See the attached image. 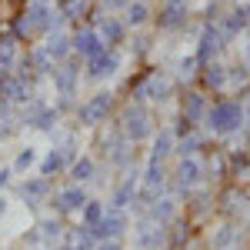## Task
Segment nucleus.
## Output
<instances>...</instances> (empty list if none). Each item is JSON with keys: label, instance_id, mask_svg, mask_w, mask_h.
<instances>
[{"label": "nucleus", "instance_id": "obj_13", "mask_svg": "<svg viewBox=\"0 0 250 250\" xmlns=\"http://www.w3.org/2000/svg\"><path fill=\"white\" fill-rule=\"evenodd\" d=\"M87 204V190H83V184H67V187H60V190L50 193V200H47V207L57 213V217H70V213H80V207Z\"/></svg>", "mask_w": 250, "mask_h": 250}, {"label": "nucleus", "instance_id": "obj_26", "mask_svg": "<svg viewBox=\"0 0 250 250\" xmlns=\"http://www.w3.org/2000/svg\"><path fill=\"white\" fill-rule=\"evenodd\" d=\"M154 3L150 0H130L124 10H120V17H124V23L130 27V30H140V27H150L154 23Z\"/></svg>", "mask_w": 250, "mask_h": 250}, {"label": "nucleus", "instance_id": "obj_29", "mask_svg": "<svg viewBox=\"0 0 250 250\" xmlns=\"http://www.w3.org/2000/svg\"><path fill=\"white\" fill-rule=\"evenodd\" d=\"M140 184L144 187H154V190H167L170 184V170H167V160H150L140 167Z\"/></svg>", "mask_w": 250, "mask_h": 250}, {"label": "nucleus", "instance_id": "obj_41", "mask_svg": "<svg viewBox=\"0 0 250 250\" xmlns=\"http://www.w3.org/2000/svg\"><path fill=\"white\" fill-rule=\"evenodd\" d=\"M94 250H127V247H124V237H107V240H97Z\"/></svg>", "mask_w": 250, "mask_h": 250}, {"label": "nucleus", "instance_id": "obj_40", "mask_svg": "<svg viewBox=\"0 0 250 250\" xmlns=\"http://www.w3.org/2000/svg\"><path fill=\"white\" fill-rule=\"evenodd\" d=\"M104 213H107V204H104V200H94V197H87V204L80 207V220L94 227V224L100 220V217H104Z\"/></svg>", "mask_w": 250, "mask_h": 250}, {"label": "nucleus", "instance_id": "obj_8", "mask_svg": "<svg viewBox=\"0 0 250 250\" xmlns=\"http://www.w3.org/2000/svg\"><path fill=\"white\" fill-rule=\"evenodd\" d=\"M124 60H127L124 47H104L97 57L83 60V80L87 83H104V80L117 77L124 70Z\"/></svg>", "mask_w": 250, "mask_h": 250}, {"label": "nucleus", "instance_id": "obj_28", "mask_svg": "<svg viewBox=\"0 0 250 250\" xmlns=\"http://www.w3.org/2000/svg\"><path fill=\"white\" fill-rule=\"evenodd\" d=\"M154 34L157 30H150V27L130 30V37H127V43H124V50L130 54V60H147L150 54H154Z\"/></svg>", "mask_w": 250, "mask_h": 250}, {"label": "nucleus", "instance_id": "obj_17", "mask_svg": "<svg viewBox=\"0 0 250 250\" xmlns=\"http://www.w3.org/2000/svg\"><path fill=\"white\" fill-rule=\"evenodd\" d=\"M137 187H140V167H137V164H127V167H124V177L117 180V187H114L110 207L130 210V204H134V197H137Z\"/></svg>", "mask_w": 250, "mask_h": 250}, {"label": "nucleus", "instance_id": "obj_31", "mask_svg": "<svg viewBox=\"0 0 250 250\" xmlns=\"http://www.w3.org/2000/svg\"><path fill=\"white\" fill-rule=\"evenodd\" d=\"M224 157H227V177H233V180H244V177H250V147H247V144H237V147H230Z\"/></svg>", "mask_w": 250, "mask_h": 250}, {"label": "nucleus", "instance_id": "obj_42", "mask_svg": "<svg viewBox=\"0 0 250 250\" xmlns=\"http://www.w3.org/2000/svg\"><path fill=\"white\" fill-rule=\"evenodd\" d=\"M97 3H100L104 10H110V14H120V10H124L130 0H97Z\"/></svg>", "mask_w": 250, "mask_h": 250}, {"label": "nucleus", "instance_id": "obj_39", "mask_svg": "<svg viewBox=\"0 0 250 250\" xmlns=\"http://www.w3.org/2000/svg\"><path fill=\"white\" fill-rule=\"evenodd\" d=\"M40 164V150L37 147H20L17 157H14V164H10V170L14 173H27L30 167H37Z\"/></svg>", "mask_w": 250, "mask_h": 250}, {"label": "nucleus", "instance_id": "obj_14", "mask_svg": "<svg viewBox=\"0 0 250 250\" xmlns=\"http://www.w3.org/2000/svg\"><path fill=\"white\" fill-rule=\"evenodd\" d=\"M70 43H74V57H80V60L97 57V54L107 47V43L100 40V34H97V27H87V23L70 27Z\"/></svg>", "mask_w": 250, "mask_h": 250}, {"label": "nucleus", "instance_id": "obj_44", "mask_svg": "<svg viewBox=\"0 0 250 250\" xmlns=\"http://www.w3.org/2000/svg\"><path fill=\"white\" fill-rule=\"evenodd\" d=\"M3 213H7V200L0 197V217H3Z\"/></svg>", "mask_w": 250, "mask_h": 250}, {"label": "nucleus", "instance_id": "obj_18", "mask_svg": "<svg viewBox=\"0 0 250 250\" xmlns=\"http://www.w3.org/2000/svg\"><path fill=\"white\" fill-rule=\"evenodd\" d=\"M244 237H247V233H244V224L233 220V217H227V220L210 233V250H240Z\"/></svg>", "mask_w": 250, "mask_h": 250}, {"label": "nucleus", "instance_id": "obj_25", "mask_svg": "<svg viewBox=\"0 0 250 250\" xmlns=\"http://www.w3.org/2000/svg\"><path fill=\"white\" fill-rule=\"evenodd\" d=\"M40 43H43V50L54 57V63H60V60H67L70 54H74V43H70V27H54L47 37H40Z\"/></svg>", "mask_w": 250, "mask_h": 250}, {"label": "nucleus", "instance_id": "obj_2", "mask_svg": "<svg viewBox=\"0 0 250 250\" xmlns=\"http://www.w3.org/2000/svg\"><path fill=\"white\" fill-rule=\"evenodd\" d=\"M117 127L124 130V137L130 140V144H144V140H150L157 130V117H154V107L150 104H144V100H134V97H127L124 104H117Z\"/></svg>", "mask_w": 250, "mask_h": 250}, {"label": "nucleus", "instance_id": "obj_10", "mask_svg": "<svg viewBox=\"0 0 250 250\" xmlns=\"http://www.w3.org/2000/svg\"><path fill=\"white\" fill-rule=\"evenodd\" d=\"M80 80H83V60L74 57V54L67 60H60V63H54V70H50V83H54L57 97H77Z\"/></svg>", "mask_w": 250, "mask_h": 250}, {"label": "nucleus", "instance_id": "obj_36", "mask_svg": "<svg viewBox=\"0 0 250 250\" xmlns=\"http://www.w3.org/2000/svg\"><path fill=\"white\" fill-rule=\"evenodd\" d=\"M200 67H204V63H200L197 54L190 50V54H184V57L177 60V67H173L177 74H173V80L184 83V87H190V83H197V77H200Z\"/></svg>", "mask_w": 250, "mask_h": 250}, {"label": "nucleus", "instance_id": "obj_11", "mask_svg": "<svg viewBox=\"0 0 250 250\" xmlns=\"http://www.w3.org/2000/svg\"><path fill=\"white\" fill-rule=\"evenodd\" d=\"M207 107H210V97H207L204 87H193V83H190V87H184V94L177 97V114L184 117L187 124H193V127L204 124Z\"/></svg>", "mask_w": 250, "mask_h": 250}, {"label": "nucleus", "instance_id": "obj_27", "mask_svg": "<svg viewBox=\"0 0 250 250\" xmlns=\"http://www.w3.org/2000/svg\"><path fill=\"white\" fill-rule=\"evenodd\" d=\"M70 160H74V157L67 154V147H63V144H57V147H50L47 154L40 157L37 167H40V173H43V177H50V180H54V177H60V173H67Z\"/></svg>", "mask_w": 250, "mask_h": 250}, {"label": "nucleus", "instance_id": "obj_33", "mask_svg": "<svg viewBox=\"0 0 250 250\" xmlns=\"http://www.w3.org/2000/svg\"><path fill=\"white\" fill-rule=\"evenodd\" d=\"M63 244L74 247V250H94L97 247V233H94L90 224L80 220V227H67V230H63Z\"/></svg>", "mask_w": 250, "mask_h": 250}, {"label": "nucleus", "instance_id": "obj_12", "mask_svg": "<svg viewBox=\"0 0 250 250\" xmlns=\"http://www.w3.org/2000/svg\"><path fill=\"white\" fill-rule=\"evenodd\" d=\"M134 247H150V250H160L164 244H167V227L160 224V220H154L150 213H137L134 220Z\"/></svg>", "mask_w": 250, "mask_h": 250}, {"label": "nucleus", "instance_id": "obj_30", "mask_svg": "<svg viewBox=\"0 0 250 250\" xmlns=\"http://www.w3.org/2000/svg\"><path fill=\"white\" fill-rule=\"evenodd\" d=\"M144 213H150L154 220H160V224L167 227L173 217H180V197H177V193H160V197H157Z\"/></svg>", "mask_w": 250, "mask_h": 250}, {"label": "nucleus", "instance_id": "obj_4", "mask_svg": "<svg viewBox=\"0 0 250 250\" xmlns=\"http://www.w3.org/2000/svg\"><path fill=\"white\" fill-rule=\"evenodd\" d=\"M114 114H117V94L114 90H94L83 104H77L74 120H77L80 130H97L107 120H114Z\"/></svg>", "mask_w": 250, "mask_h": 250}, {"label": "nucleus", "instance_id": "obj_6", "mask_svg": "<svg viewBox=\"0 0 250 250\" xmlns=\"http://www.w3.org/2000/svg\"><path fill=\"white\" fill-rule=\"evenodd\" d=\"M204 180H207V170H204V160H200V157H177L167 187H170V193H177L180 200H187L193 190L204 187Z\"/></svg>", "mask_w": 250, "mask_h": 250}, {"label": "nucleus", "instance_id": "obj_19", "mask_svg": "<svg viewBox=\"0 0 250 250\" xmlns=\"http://www.w3.org/2000/svg\"><path fill=\"white\" fill-rule=\"evenodd\" d=\"M217 210L224 213V217H233V220H240V213L250 210V193L240 187V184H233L227 190H220L217 197Z\"/></svg>", "mask_w": 250, "mask_h": 250}, {"label": "nucleus", "instance_id": "obj_1", "mask_svg": "<svg viewBox=\"0 0 250 250\" xmlns=\"http://www.w3.org/2000/svg\"><path fill=\"white\" fill-rule=\"evenodd\" d=\"M204 130L210 137H233L240 130H247V110H244V100L240 97H220L213 100L204 114Z\"/></svg>", "mask_w": 250, "mask_h": 250}, {"label": "nucleus", "instance_id": "obj_47", "mask_svg": "<svg viewBox=\"0 0 250 250\" xmlns=\"http://www.w3.org/2000/svg\"><path fill=\"white\" fill-rule=\"evenodd\" d=\"M134 250H150V247H134Z\"/></svg>", "mask_w": 250, "mask_h": 250}, {"label": "nucleus", "instance_id": "obj_3", "mask_svg": "<svg viewBox=\"0 0 250 250\" xmlns=\"http://www.w3.org/2000/svg\"><path fill=\"white\" fill-rule=\"evenodd\" d=\"M177 80L173 74L167 70H144L137 80H130V87H127V94L134 97V100H144V104H150V107H167L173 97H177Z\"/></svg>", "mask_w": 250, "mask_h": 250}, {"label": "nucleus", "instance_id": "obj_45", "mask_svg": "<svg viewBox=\"0 0 250 250\" xmlns=\"http://www.w3.org/2000/svg\"><path fill=\"white\" fill-rule=\"evenodd\" d=\"M244 60H247V63H250V43H247V47H244Z\"/></svg>", "mask_w": 250, "mask_h": 250}, {"label": "nucleus", "instance_id": "obj_22", "mask_svg": "<svg viewBox=\"0 0 250 250\" xmlns=\"http://www.w3.org/2000/svg\"><path fill=\"white\" fill-rule=\"evenodd\" d=\"M197 83H200L207 94H227V60H210V63H204Z\"/></svg>", "mask_w": 250, "mask_h": 250}, {"label": "nucleus", "instance_id": "obj_5", "mask_svg": "<svg viewBox=\"0 0 250 250\" xmlns=\"http://www.w3.org/2000/svg\"><path fill=\"white\" fill-rule=\"evenodd\" d=\"M17 117H20V127H30V130H40V134H54L60 124H63L60 110L40 94H34L27 104H20Z\"/></svg>", "mask_w": 250, "mask_h": 250}, {"label": "nucleus", "instance_id": "obj_46", "mask_svg": "<svg viewBox=\"0 0 250 250\" xmlns=\"http://www.w3.org/2000/svg\"><path fill=\"white\" fill-rule=\"evenodd\" d=\"M170 3H190V0H170Z\"/></svg>", "mask_w": 250, "mask_h": 250}, {"label": "nucleus", "instance_id": "obj_49", "mask_svg": "<svg viewBox=\"0 0 250 250\" xmlns=\"http://www.w3.org/2000/svg\"><path fill=\"white\" fill-rule=\"evenodd\" d=\"M247 94H250V90H247Z\"/></svg>", "mask_w": 250, "mask_h": 250}, {"label": "nucleus", "instance_id": "obj_34", "mask_svg": "<svg viewBox=\"0 0 250 250\" xmlns=\"http://www.w3.org/2000/svg\"><path fill=\"white\" fill-rule=\"evenodd\" d=\"M67 177L74 180V184H90L97 177V157L90 154H77L70 160V167H67Z\"/></svg>", "mask_w": 250, "mask_h": 250}, {"label": "nucleus", "instance_id": "obj_37", "mask_svg": "<svg viewBox=\"0 0 250 250\" xmlns=\"http://www.w3.org/2000/svg\"><path fill=\"white\" fill-rule=\"evenodd\" d=\"M227 90L240 97V90L247 94L250 90V63L247 60H237V63H227Z\"/></svg>", "mask_w": 250, "mask_h": 250}, {"label": "nucleus", "instance_id": "obj_48", "mask_svg": "<svg viewBox=\"0 0 250 250\" xmlns=\"http://www.w3.org/2000/svg\"><path fill=\"white\" fill-rule=\"evenodd\" d=\"M23 3H27V0H23Z\"/></svg>", "mask_w": 250, "mask_h": 250}, {"label": "nucleus", "instance_id": "obj_32", "mask_svg": "<svg viewBox=\"0 0 250 250\" xmlns=\"http://www.w3.org/2000/svg\"><path fill=\"white\" fill-rule=\"evenodd\" d=\"M27 60H30V74L43 83V80H50V70H54V57L43 50V43H30L27 47Z\"/></svg>", "mask_w": 250, "mask_h": 250}, {"label": "nucleus", "instance_id": "obj_43", "mask_svg": "<svg viewBox=\"0 0 250 250\" xmlns=\"http://www.w3.org/2000/svg\"><path fill=\"white\" fill-rule=\"evenodd\" d=\"M10 177H14V170H10V167H0V190L10 184Z\"/></svg>", "mask_w": 250, "mask_h": 250}, {"label": "nucleus", "instance_id": "obj_20", "mask_svg": "<svg viewBox=\"0 0 250 250\" xmlns=\"http://www.w3.org/2000/svg\"><path fill=\"white\" fill-rule=\"evenodd\" d=\"M20 57H23V40L14 30H0V77L17 70Z\"/></svg>", "mask_w": 250, "mask_h": 250}, {"label": "nucleus", "instance_id": "obj_23", "mask_svg": "<svg viewBox=\"0 0 250 250\" xmlns=\"http://www.w3.org/2000/svg\"><path fill=\"white\" fill-rule=\"evenodd\" d=\"M97 0H54V10H57L60 23H87V17H90V10H94Z\"/></svg>", "mask_w": 250, "mask_h": 250}, {"label": "nucleus", "instance_id": "obj_16", "mask_svg": "<svg viewBox=\"0 0 250 250\" xmlns=\"http://www.w3.org/2000/svg\"><path fill=\"white\" fill-rule=\"evenodd\" d=\"M94 27H97V34H100V40H104L107 47H124L127 37H130V27L124 23V17H120V14H110V10H104Z\"/></svg>", "mask_w": 250, "mask_h": 250}, {"label": "nucleus", "instance_id": "obj_7", "mask_svg": "<svg viewBox=\"0 0 250 250\" xmlns=\"http://www.w3.org/2000/svg\"><path fill=\"white\" fill-rule=\"evenodd\" d=\"M230 47V40L224 37V30L217 27V20H197V47L193 54L200 63H210V60H224Z\"/></svg>", "mask_w": 250, "mask_h": 250}, {"label": "nucleus", "instance_id": "obj_21", "mask_svg": "<svg viewBox=\"0 0 250 250\" xmlns=\"http://www.w3.org/2000/svg\"><path fill=\"white\" fill-rule=\"evenodd\" d=\"M50 193H54V180H50V177H43V173L27 177V180L20 184V197H23V204H27V207H40V204H47V200H50Z\"/></svg>", "mask_w": 250, "mask_h": 250}, {"label": "nucleus", "instance_id": "obj_35", "mask_svg": "<svg viewBox=\"0 0 250 250\" xmlns=\"http://www.w3.org/2000/svg\"><path fill=\"white\" fill-rule=\"evenodd\" d=\"M173 144H177V137H173L170 127H160V130H154V137H150V160H167V157H173Z\"/></svg>", "mask_w": 250, "mask_h": 250}, {"label": "nucleus", "instance_id": "obj_38", "mask_svg": "<svg viewBox=\"0 0 250 250\" xmlns=\"http://www.w3.org/2000/svg\"><path fill=\"white\" fill-rule=\"evenodd\" d=\"M63 230H67V227H63V217H57V213L37 224V233H40V240H43V247H47V250H54V244L63 240Z\"/></svg>", "mask_w": 250, "mask_h": 250}, {"label": "nucleus", "instance_id": "obj_15", "mask_svg": "<svg viewBox=\"0 0 250 250\" xmlns=\"http://www.w3.org/2000/svg\"><path fill=\"white\" fill-rule=\"evenodd\" d=\"M94 233H97V240H107V237H127V233H130V213L107 204V213L94 224Z\"/></svg>", "mask_w": 250, "mask_h": 250}, {"label": "nucleus", "instance_id": "obj_9", "mask_svg": "<svg viewBox=\"0 0 250 250\" xmlns=\"http://www.w3.org/2000/svg\"><path fill=\"white\" fill-rule=\"evenodd\" d=\"M193 23L190 3H170V0H160V7L154 10V27L157 34H184Z\"/></svg>", "mask_w": 250, "mask_h": 250}, {"label": "nucleus", "instance_id": "obj_24", "mask_svg": "<svg viewBox=\"0 0 250 250\" xmlns=\"http://www.w3.org/2000/svg\"><path fill=\"white\" fill-rule=\"evenodd\" d=\"M34 94H37V90L20 77V74H3V77H0V97H3V100H10L14 107L27 104Z\"/></svg>", "mask_w": 250, "mask_h": 250}]
</instances>
